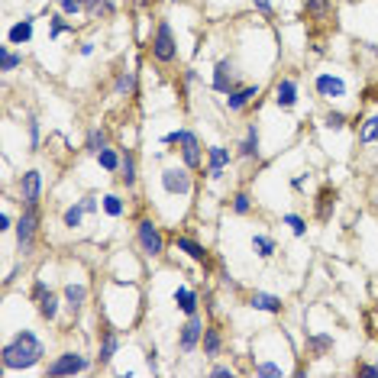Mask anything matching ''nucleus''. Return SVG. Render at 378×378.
Returning a JSON list of instances; mask_svg holds the SVG:
<instances>
[{"label": "nucleus", "mask_w": 378, "mask_h": 378, "mask_svg": "<svg viewBox=\"0 0 378 378\" xmlns=\"http://www.w3.org/2000/svg\"><path fill=\"white\" fill-rule=\"evenodd\" d=\"M162 188L168 194H188L191 191V175H188V165H172L162 172Z\"/></svg>", "instance_id": "9"}, {"label": "nucleus", "mask_w": 378, "mask_h": 378, "mask_svg": "<svg viewBox=\"0 0 378 378\" xmlns=\"http://www.w3.org/2000/svg\"><path fill=\"white\" fill-rule=\"evenodd\" d=\"M330 346H333L330 336H310V349H314V353H326Z\"/></svg>", "instance_id": "41"}, {"label": "nucleus", "mask_w": 378, "mask_h": 378, "mask_svg": "<svg viewBox=\"0 0 378 378\" xmlns=\"http://www.w3.org/2000/svg\"><path fill=\"white\" fill-rule=\"evenodd\" d=\"M39 204H26L23 207V217L16 220V246H20V252L23 256H30L33 252V240H36L39 233Z\"/></svg>", "instance_id": "3"}, {"label": "nucleus", "mask_w": 378, "mask_h": 378, "mask_svg": "<svg viewBox=\"0 0 378 378\" xmlns=\"http://www.w3.org/2000/svg\"><path fill=\"white\" fill-rule=\"evenodd\" d=\"M201 340H204V320L197 317V314H191V317L184 320V326L178 330V349H182V353H194Z\"/></svg>", "instance_id": "8"}, {"label": "nucleus", "mask_w": 378, "mask_h": 378, "mask_svg": "<svg viewBox=\"0 0 378 378\" xmlns=\"http://www.w3.org/2000/svg\"><path fill=\"white\" fill-rule=\"evenodd\" d=\"M81 55L88 59V55H94V42H81Z\"/></svg>", "instance_id": "49"}, {"label": "nucleus", "mask_w": 378, "mask_h": 378, "mask_svg": "<svg viewBox=\"0 0 378 378\" xmlns=\"http://www.w3.org/2000/svg\"><path fill=\"white\" fill-rule=\"evenodd\" d=\"M152 59L162 61V65H172V61L178 59V42H175V33H172V26H168V20H159V26H155Z\"/></svg>", "instance_id": "4"}, {"label": "nucleus", "mask_w": 378, "mask_h": 378, "mask_svg": "<svg viewBox=\"0 0 378 378\" xmlns=\"http://www.w3.org/2000/svg\"><path fill=\"white\" fill-rule=\"evenodd\" d=\"M136 240H139V249L149 259H159L162 252H165V240H162L159 227H155L152 220H139L136 223Z\"/></svg>", "instance_id": "5"}, {"label": "nucleus", "mask_w": 378, "mask_h": 378, "mask_svg": "<svg viewBox=\"0 0 378 378\" xmlns=\"http://www.w3.org/2000/svg\"><path fill=\"white\" fill-rule=\"evenodd\" d=\"M359 375H378V365H359Z\"/></svg>", "instance_id": "48"}, {"label": "nucleus", "mask_w": 378, "mask_h": 378, "mask_svg": "<svg viewBox=\"0 0 378 378\" xmlns=\"http://www.w3.org/2000/svg\"><path fill=\"white\" fill-rule=\"evenodd\" d=\"M275 104H278L281 110H291V107L297 104V81L295 78H281V81L275 84Z\"/></svg>", "instance_id": "13"}, {"label": "nucleus", "mask_w": 378, "mask_h": 378, "mask_svg": "<svg viewBox=\"0 0 378 378\" xmlns=\"http://www.w3.org/2000/svg\"><path fill=\"white\" fill-rule=\"evenodd\" d=\"M81 4H84V13L94 16V20H100V16H110V13H114L110 0H81Z\"/></svg>", "instance_id": "29"}, {"label": "nucleus", "mask_w": 378, "mask_h": 378, "mask_svg": "<svg viewBox=\"0 0 378 378\" xmlns=\"http://www.w3.org/2000/svg\"><path fill=\"white\" fill-rule=\"evenodd\" d=\"M249 307L252 310H265V314H281V297H275V295H265V291H256V295L249 297Z\"/></svg>", "instance_id": "17"}, {"label": "nucleus", "mask_w": 378, "mask_h": 378, "mask_svg": "<svg viewBox=\"0 0 378 378\" xmlns=\"http://www.w3.org/2000/svg\"><path fill=\"white\" fill-rule=\"evenodd\" d=\"M252 7L259 10L262 16H275V7H272V0H252Z\"/></svg>", "instance_id": "43"}, {"label": "nucleus", "mask_w": 378, "mask_h": 378, "mask_svg": "<svg viewBox=\"0 0 378 378\" xmlns=\"http://www.w3.org/2000/svg\"><path fill=\"white\" fill-rule=\"evenodd\" d=\"M100 149H107V133L100 126H94L91 133H88V143H84V152H91V155H98Z\"/></svg>", "instance_id": "30"}, {"label": "nucleus", "mask_w": 378, "mask_h": 378, "mask_svg": "<svg viewBox=\"0 0 378 378\" xmlns=\"http://www.w3.org/2000/svg\"><path fill=\"white\" fill-rule=\"evenodd\" d=\"M285 223L291 227V233H295V236L307 233V223H304V217H297V213H285Z\"/></svg>", "instance_id": "37"}, {"label": "nucleus", "mask_w": 378, "mask_h": 378, "mask_svg": "<svg viewBox=\"0 0 378 378\" xmlns=\"http://www.w3.org/2000/svg\"><path fill=\"white\" fill-rule=\"evenodd\" d=\"M304 182H307V178H304V175H297V178H295L291 184H295V191H301V188H304Z\"/></svg>", "instance_id": "50"}, {"label": "nucleus", "mask_w": 378, "mask_h": 378, "mask_svg": "<svg viewBox=\"0 0 378 378\" xmlns=\"http://www.w3.org/2000/svg\"><path fill=\"white\" fill-rule=\"evenodd\" d=\"M39 194H42V172L30 168V172L20 178V201H23V204H39Z\"/></svg>", "instance_id": "11"}, {"label": "nucleus", "mask_w": 378, "mask_h": 378, "mask_svg": "<svg viewBox=\"0 0 378 378\" xmlns=\"http://www.w3.org/2000/svg\"><path fill=\"white\" fill-rule=\"evenodd\" d=\"M104 213L107 217H123V201L117 194H104Z\"/></svg>", "instance_id": "35"}, {"label": "nucleus", "mask_w": 378, "mask_h": 378, "mask_svg": "<svg viewBox=\"0 0 378 378\" xmlns=\"http://www.w3.org/2000/svg\"><path fill=\"white\" fill-rule=\"evenodd\" d=\"M304 7H307V13L314 16V20H324V16L330 13V0H304Z\"/></svg>", "instance_id": "34"}, {"label": "nucleus", "mask_w": 378, "mask_h": 378, "mask_svg": "<svg viewBox=\"0 0 378 378\" xmlns=\"http://www.w3.org/2000/svg\"><path fill=\"white\" fill-rule=\"evenodd\" d=\"M42 355H46V349H42V343H39L36 333L20 330L13 340L4 346L0 362H4V369L7 372H26V369H33V365L42 362Z\"/></svg>", "instance_id": "1"}, {"label": "nucleus", "mask_w": 378, "mask_h": 378, "mask_svg": "<svg viewBox=\"0 0 378 378\" xmlns=\"http://www.w3.org/2000/svg\"><path fill=\"white\" fill-rule=\"evenodd\" d=\"M240 155L242 159H259V129H256V123L246 126V136H242V143H240Z\"/></svg>", "instance_id": "21"}, {"label": "nucleus", "mask_w": 378, "mask_h": 378, "mask_svg": "<svg viewBox=\"0 0 378 378\" xmlns=\"http://www.w3.org/2000/svg\"><path fill=\"white\" fill-rule=\"evenodd\" d=\"M81 207H84V213H94V211H98V197H84Z\"/></svg>", "instance_id": "46"}, {"label": "nucleus", "mask_w": 378, "mask_h": 378, "mask_svg": "<svg viewBox=\"0 0 378 378\" xmlns=\"http://www.w3.org/2000/svg\"><path fill=\"white\" fill-rule=\"evenodd\" d=\"M175 304H178V310H182V314H197V295L194 291H191V288H178V291H175Z\"/></svg>", "instance_id": "24"}, {"label": "nucleus", "mask_w": 378, "mask_h": 378, "mask_svg": "<svg viewBox=\"0 0 378 378\" xmlns=\"http://www.w3.org/2000/svg\"><path fill=\"white\" fill-rule=\"evenodd\" d=\"M33 301H36L39 317H42V320H55V317H59V295H55V291H49V285L42 278L33 285Z\"/></svg>", "instance_id": "7"}, {"label": "nucleus", "mask_w": 378, "mask_h": 378, "mask_svg": "<svg viewBox=\"0 0 378 378\" xmlns=\"http://www.w3.org/2000/svg\"><path fill=\"white\" fill-rule=\"evenodd\" d=\"M30 39H33V16H26V20H20L16 26H10V33H7L10 46H26Z\"/></svg>", "instance_id": "18"}, {"label": "nucleus", "mask_w": 378, "mask_h": 378, "mask_svg": "<svg viewBox=\"0 0 378 378\" xmlns=\"http://www.w3.org/2000/svg\"><path fill=\"white\" fill-rule=\"evenodd\" d=\"M252 249H256L259 259H272L275 256V240L272 236H265V233H256L252 236Z\"/></svg>", "instance_id": "26"}, {"label": "nucleus", "mask_w": 378, "mask_h": 378, "mask_svg": "<svg viewBox=\"0 0 378 378\" xmlns=\"http://www.w3.org/2000/svg\"><path fill=\"white\" fill-rule=\"evenodd\" d=\"M165 146H182V159L188 168H201L204 155H201V139H197L194 129H175V133H165L162 136Z\"/></svg>", "instance_id": "2"}, {"label": "nucleus", "mask_w": 378, "mask_h": 378, "mask_svg": "<svg viewBox=\"0 0 378 378\" xmlns=\"http://www.w3.org/2000/svg\"><path fill=\"white\" fill-rule=\"evenodd\" d=\"M227 165H230V149H223V146H211V152H207V172H211L213 178H220Z\"/></svg>", "instance_id": "15"}, {"label": "nucleus", "mask_w": 378, "mask_h": 378, "mask_svg": "<svg viewBox=\"0 0 378 378\" xmlns=\"http://www.w3.org/2000/svg\"><path fill=\"white\" fill-rule=\"evenodd\" d=\"M30 146L39 149V120L36 117H30Z\"/></svg>", "instance_id": "44"}, {"label": "nucleus", "mask_w": 378, "mask_h": 378, "mask_svg": "<svg viewBox=\"0 0 378 378\" xmlns=\"http://www.w3.org/2000/svg\"><path fill=\"white\" fill-rule=\"evenodd\" d=\"M23 65V55L13 52L10 46H0V71H16Z\"/></svg>", "instance_id": "27"}, {"label": "nucleus", "mask_w": 378, "mask_h": 378, "mask_svg": "<svg viewBox=\"0 0 378 378\" xmlns=\"http://www.w3.org/2000/svg\"><path fill=\"white\" fill-rule=\"evenodd\" d=\"M61 297H65V307L71 310V314H78V310L84 307V301H88V288L81 285V281H71V285H65V291H61Z\"/></svg>", "instance_id": "14"}, {"label": "nucleus", "mask_w": 378, "mask_h": 378, "mask_svg": "<svg viewBox=\"0 0 378 378\" xmlns=\"http://www.w3.org/2000/svg\"><path fill=\"white\" fill-rule=\"evenodd\" d=\"M359 143H362V146L378 143V114L369 117V120L362 123V129H359Z\"/></svg>", "instance_id": "31"}, {"label": "nucleus", "mask_w": 378, "mask_h": 378, "mask_svg": "<svg viewBox=\"0 0 378 378\" xmlns=\"http://www.w3.org/2000/svg\"><path fill=\"white\" fill-rule=\"evenodd\" d=\"M117 346H120V336H117V330H100V353H98L100 362H110V359L117 355Z\"/></svg>", "instance_id": "19"}, {"label": "nucleus", "mask_w": 378, "mask_h": 378, "mask_svg": "<svg viewBox=\"0 0 378 378\" xmlns=\"http://www.w3.org/2000/svg\"><path fill=\"white\" fill-rule=\"evenodd\" d=\"M69 30V23H65V16H52V30H49V36H61V33Z\"/></svg>", "instance_id": "42"}, {"label": "nucleus", "mask_w": 378, "mask_h": 378, "mask_svg": "<svg viewBox=\"0 0 378 378\" xmlns=\"http://www.w3.org/2000/svg\"><path fill=\"white\" fill-rule=\"evenodd\" d=\"M81 220H84V207H81V204L69 207V211L61 213V223H65L69 230H78V227H81Z\"/></svg>", "instance_id": "33"}, {"label": "nucleus", "mask_w": 378, "mask_h": 378, "mask_svg": "<svg viewBox=\"0 0 378 378\" xmlns=\"http://www.w3.org/2000/svg\"><path fill=\"white\" fill-rule=\"evenodd\" d=\"M133 88H136V75H133V71H120V75H117V84H114V94L123 98V94H129Z\"/></svg>", "instance_id": "32"}, {"label": "nucleus", "mask_w": 378, "mask_h": 378, "mask_svg": "<svg viewBox=\"0 0 378 378\" xmlns=\"http://www.w3.org/2000/svg\"><path fill=\"white\" fill-rule=\"evenodd\" d=\"M175 246H178L182 252H188L194 262H207V252H204V246H201V242L188 240V236H175Z\"/></svg>", "instance_id": "23"}, {"label": "nucleus", "mask_w": 378, "mask_h": 378, "mask_svg": "<svg viewBox=\"0 0 378 378\" xmlns=\"http://www.w3.org/2000/svg\"><path fill=\"white\" fill-rule=\"evenodd\" d=\"M333 207H336V191L320 188V194H317V220L320 223H326V220L333 217Z\"/></svg>", "instance_id": "20"}, {"label": "nucleus", "mask_w": 378, "mask_h": 378, "mask_svg": "<svg viewBox=\"0 0 378 378\" xmlns=\"http://www.w3.org/2000/svg\"><path fill=\"white\" fill-rule=\"evenodd\" d=\"M213 91L217 94L236 91V71H233V61L230 59H220L217 65H213Z\"/></svg>", "instance_id": "10"}, {"label": "nucleus", "mask_w": 378, "mask_h": 378, "mask_svg": "<svg viewBox=\"0 0 378 378\" xmlns=\"http://www.w3.org/2000/svg\"><path fill=\"white\" fill-rule=\"evenodd\" d=\"M55 4H59V7H61V13H65V16H78V13H81V10H84V4H81V0H55Z\"/></svg>", "instance_id": "38"}, {"label": "nucleus", "mask_w": 378, "mask_h": 378, "mask_svg": "<svg viewBox=\"0 0 378 378\" xmlns=\"http://www.w3.org/2000/svg\"><path fill=\"white\" fill-rule=\"evenodd\" d=\"M314 88H317V94L320 98H326V100H336V98H346V81L343 78H336V75H317V81H314Z\"/></svg>", "instance_id": "12"}, {"label": "nucleus", "mask_w": 378, "mask_h": 378, "mask_svg": "<svg viewBox=\"0 0 378 378\" xmlns=\"http://www.w3.org/2000/svg\"><path fill=\"white\" fill-rule=\"evenodd\" d=\"M211 375L213 378H230V375H233V369H230V365H213Z\"/></svg>", "instance_id": "45"}, {"label": "nucleus", "mask_w": 378, "mask_h": 378, "mask_svg": "<svg viewBox=\"0 0 378 378\" xmlns=\"http://www.w3.org/2000/svg\"><path fill=\"white\" fill-rule=\"evenodd\" d=\"M0 230H13V220H10V213H0Z\"/></svg>", "instance_id": "47"}, {"label": "nucleus", "mask_w": 378, "mask_h": 378, "mask_svg": "<svg viewBox=\"0 0 378 378\" xmlns=\"http://www.w3.org/2000/svg\"><path fill=\"white\" fill-rule=\"evenodd\" d=\"M252 98H259V88H256V84H249V88H236V91L227 94V107L233 110V114H240V110L249 104Z\"/></svg>", "instance_id": "16"}, {"label": "nucleus", "mask_w": 378, "mask_h": 378, "mask_svg": "<svg viewBox=\"0 0 378 378\" xmlns=\"http://www.w3.org/2000/svg\"><path fill=\"white\" fill-rule=\"evenodd\" d=\"M324 126L326 129H343V126H346V117H343L340 110H330V114L324 117Z\"/></svg>", "instance_id": "39"}, {"label": "nucleus", "mask_w": 378, "mask_h": 378, "mask_svg": "<svg viewBox=\"0 0 378 378\" xmlns=\"http://www.w3.org/2000/svg\"><path fill=\"white\" fill-rule=\"evenodd\" d=\"M204 355L207 359H217L220 353H223V336H220L217 326H204Z\"/></svg>", "instance_id": "22"}, {"label": "nucleus", "mask_w": 378, "mask_h": 378, "mask_svg": "<svg viewBox=\"0 0 378 378\" xmlns=\"http://www.w3.org/2000/svg\"><path fill=\"white\" fill-rule=\"evenodd\" d=\"M252 211V197L246 194V191H240V194L233 197V213H240V217H246V213Z\"/></svg>", "instance_id": "36"}, {"label": "nucleus", "mask_w": 378, "mask_h": 378, "mask_svg": "<svg viewBox=\"0 0 378 378\" xmlns=\"http://www.w3.org/2000/svg\"><path fill=\"white\" fill-rule=\"evenodd\" d=\"M94 159L100 162V168H104V172H120V162H123V155H117V152L110 149V146H107V149H100L98 155H94Z\"/></svg>", "instance_id": "28"}, {"label": "nucleus", "mask_w": 378, "mask_h": 378, "mask_svg": "<svg viewBox=\"0 0 378 378\" xmlns=\"http://www.w3.org/2000/svg\"><path fill=\"white\" fill-rule=\"evenodd\" d=\"M256 375H262V378H281V369H278V365H272V362H259L256 365Z\"/></svg>", "instance_id": "40"}, {"label": "nucleus", "mask_w": 378, "mask_h": 378, "mask_svg": "<svg viewBox=\"0 0 378 378\" xmlns=\"http://www.w3.org/2000/svg\"><path fill=\"white\" fill-rule=\"evenodd\" d=\"M88 369H91L88 355H81V353H61L59 359L49 365V375H55V378H61V375H81V372H88Z\"/></svg>", "instance_id": "6"}, {"label": "nucleus", "mask_w": 378, "mask_h": 378, "mask_svg": "<svg viewBox=\"0 0 378 378\" xmlns=\"http://www.w3.org/2000/svg\"><path fill=\"white\" fill-rule=\"evenodd\" d=\"M120 182L126 184V188H133V184H136V155H133V152H123V162H120Z\"/></svg>", "instance_id": "25"}]
</instances>
